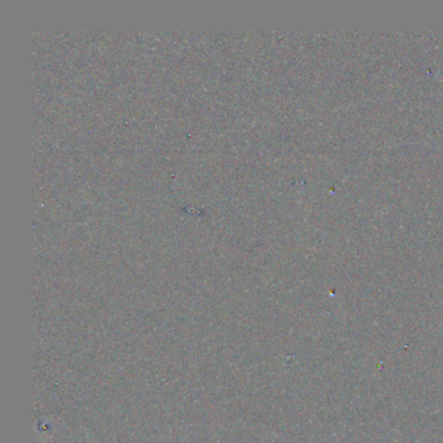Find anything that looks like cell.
Here are the masks:
<instances>
[]
</instances>
